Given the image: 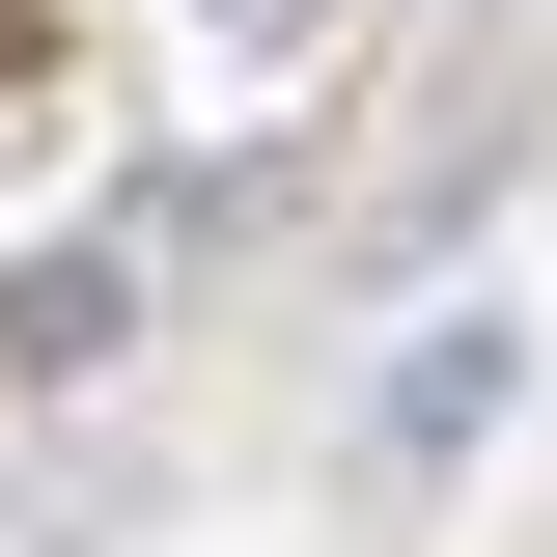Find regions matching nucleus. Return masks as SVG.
<instances>
[{
  "label": "nucleus",
  "mask_w": 557,
  "mask_h": 557,
  "mask_svg": "<svg viewBox=\"0 0 557 557\" xmlns=\"http://www.w3.org/2000/svg\"><path fill=\"white\" fill-rule=\"evenodd\" d=\"M139 362V251H28L0 278V391H112Z\"/></svg>",
  "instance_id": "f257e3e1"
},
{
  "label": "nucleus",
  "mask_w": 557,
  "mask_h": 557,
  "mask_svg": "<svg viewBox=\"0 0 557 557\" xmlns=\"http://www.w3.org/2000/svg\"><path fill=\"white\" fill-rule=\"evenodd\" d=\"M474 418H502V307H474V335H446V362H391V418H362V446H391V474H418V446H474Z\"/></svg>",
  "instance_id": "f03ea898"
},
{
  "label": "nucleus",
  "mask_w": 557,
  "mask_h": 557,
  "mask_svg": "<svg viewBox=\"0 0 557 557\" xmlns=\"http://www.w3.org/2000/svg\"><path fill=\"white\" fill-rule=\"evenodd\" d=\"M223 28H307V0H223Z\"/></svg>",
  "instance_id": "7ed1b4c3"
}]
</instances>
